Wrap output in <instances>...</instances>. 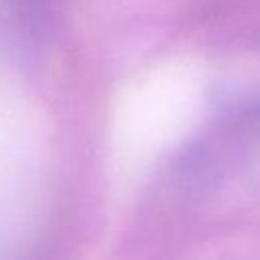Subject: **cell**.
Segmentation results:
<instances>
[{"label":"cell","mask_w":260,"mask_h":260,"mask_svg":"<svg viewBox=\"0 0 260 260\" xmlns=\"http://www.w3.org/2000/svg\"><path fill=\"white\" fill-rule=\"evenodd\" d=\"M55 0H0V57L26 59L49 39Z\"/></svg>","instance_id":"obj_1"}]
</instances>
